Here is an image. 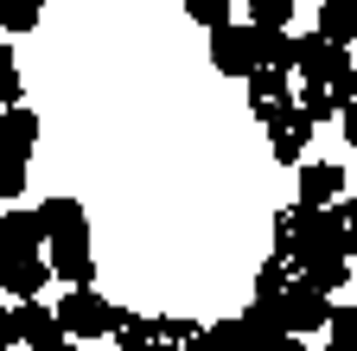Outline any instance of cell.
Segmentation results:
<instances>
[{
  "label": "cell",
  "mask_w": 357,
  "mask_h": 351,
  "mask_svg": "<svg viewBox=\"0 0 357 351\" xmlns=\"http://www.w3.org/2000/svg\"><path fill=\"white\" fill-rule=\"evenodd\" d=\"M52 313H58V332L64 338H102V332H115V306L96 294V287H70L58 306H52Z\"/></svg>",
  "instance_id": "obj_1"
},
{
  "label": "cell",
  "mask_w": 357,
  "mask_h": 351,
  "mask_svg": "<svg viewBox=\"0 0 357 351\" xmlns=\"http://www.w3.org/2000/svg\"><path fill=\"white\" fill-rule=\"evenodd\" d=\"M45 249H52L45 262H52V275H58L64 287H96V255H89V224H83V230H64V237H52Z\"/></svg>",
  "instance_id": "obj_3"
},
{
  "label": "cell",
  "mask_w": 357,
  "mask_h": 351,
  "mask_svg": "<svg viewBox=\"0 0 357 351\" xmlns=\"http://www.w3.org/2000/svg\"><path fill=\"white\" fill-rule=\"evenodd\" d=\"M319 38L332 45H357V0H319Z\"/></svg>",
  "instance_id": "obj_12"
},
{
  "label": "cell",
  "mask_w": 357,
  "mask_h": 351,
  "mask_svg": "<svg viewBox=\"0 0 357 351\" xmlns=\"http://www.w3.org/2000/svg\"><path fill=\"white\" fill-rule=\"evenodd\" d=\"M294 287V269H287V255H268L261 269H255V300H281Z\"/></svg>",
  "instance_id": "obj_18"
},
{
  "label": "cell",
  "mask_w": 357,
  "mask_h": 351,
  "mask_svg": "<svg viewBox=\"0 0 357 351\" xmlns=\"http://www.w3.org/2000/svg\"><path fill=\"white\" fill-rule=\"evenodd\" d=\"M38 224H45V243L64 237V230H83V204L77 198H45L38 204Z\"/></svg>",
  "instance_id": "obj_17"
},
{
  "label": "cell",
  "mask_w": 357,
  "mask_h": 351,
  "mask_svg": "<svg viewBox=\"0 0 357 351\" xmlns=\"http://www.w3.org/2000/svg\"><path fill=\"white\" fill-rule=\"evenodd\" d=\"M236 332H243V351H268L281 332H287V320H281V300H255L249 313L236 320Z\"/></svg>",
  "instance_id": "obj_11"
},
{
  "label": "cell",
  "mask_w": 357,
  "mask_h": 351,
  "mask_svg": "<svg viewBox=\"0 0 357 351\" xmlns=\"http://www.w3.org/2000/svg\"><path fill=\"white\" fill-rule=\"evenodd\" d=\"M261 121H268V147H275V160H281V166H300L306 135H312V121L300 115V103L287 96V103H275V109H268Z\"/></svg>",
  "instance_id": "obj_6"
},
{
  "label": "cell",
  "mask_w": 357,
  "mask_h": 351,
  "mask_svg": "<svg viewBox=\"0 0 357 351\" xmlns=\"http://www.w3.org/2000/svg\"><path fill=\"white\" fill-rule=\"evenodd\" d=\"M38 7H45V0H0V32H32L38 26Z\"/></svg>",
  "instance_id": "obj_20"
},
{
  "label": "cell",
  "mask_w": 357,
  "mask_h": 351,
  "mask_svg": "<svg viewBox=\"0 0 357 351\" xmlns=\"http://www.w3.org/2000/svg\"><path fill=\"white\" fill-rule=\"evenodd\" d=\"M338 192H344V166H338V160H306V166H300V198H294V204L326 211V204H338Z\"/></svg>",
  "instance_id": "obj_9"
},
{
  "label": "cell",
  "mask_w": 357,
  "mask_h": 351,
  "mask_svg": "<svg viewBox=\"0 0 357 351\" xmlns=\"http://www.w3.org/2000/svg\"><path fill=\"white\" fill-rule=\"evenodd\" d=\"M243 83H249V109H255V115H268L275 103H287V70H268V64H255Z\"/></svg>",
  "instance_id": "obj_14"
},
{
  "label": "cell",
  "mask_w": 357,
  "mask_h": 351,
  "mask_svg": "<svg viewBox=\"0 0 357 351\" xmlns=\"http://www.w3.org/2000/svg\"><path fill=\"white\" fill-rule=\"evenodd\" d=\"M268 351H306V345H300L294 332H281V338H275V345H268Z\"/></svg>",
  "instance_id": "obj_27"
},
{
  "label": "cell",
  "mask_w": 357,
  "mask_h": 351,
  "mask_svg": "<svg viewBox=\"0 0 357 351\" xmlns=\"http://www.w3.org/2000/svg\"><path fill=\"white\" fill-rule=\"evenodd\" d=\"M198 332H204V326H192V320H160V338H166V345H192Z\"/></svg>",
  "instance_id": "obj_25"
},
{
  "label": "cell",
  "mask_w": 357,
  "mask_h": 351,
  "mask_svg": "<svg viewBox=\"0 0 357 351\" xmlns=\"http://www.w3.org/2000/svg\"><path fill=\"white\" fill-rule=\"evenodd\" d=\"M26 192V160L0 147V198H20Z\"/></svg>",
  "instance_id": "obj_22"
},
{
  "label": "cell",
  "mask_w": 357,
  "mask_h": 351,
  "mask_svg": "<svg viewBox=\"0 0 357 351\" xmlns=\"http://www.w3.org/2000/svg\"><path fill=\"white\" fill-rule=\"evenodd\" d=\"M45 281H52V262H45L38 249L32 255H13L7 269H0V300H38Z\"/></svg>",
  "instance_id": "obj_10"
},
{
  "label": "cell",
  "mask_w": 357,
  "mask_h": 351,
  "mask_svg": "<svg viewBox=\"0 0 357 351\" xmlns=\"http://www.w3.org/2000/svg\"><path fill=\"white\" fill-rule=\"evenodd\" d=\"M32 141H38V115L32 109H0V147L32 160Z\"/></svg>",
  "instance_id": "obj_13"
},
{
  "label": "cell",
  "mask_w": 357,
  "mask_h": 351,
  "mask_svg": "<svg viewBox=\"0 0 357 351\" xmlns=\"http://www.w3.org/2000/svg\"><path fill=\"white\" fill-rule=\"evenodd\" d=\"M185 13H192L204 32H217V26H230V0H185Z\"/></svg>",
  "instance_id": "obj_23"
},
{
  "label": "cell",
  "mask_w": 357,
  "mask_h": 351,
  "mask_svg": "<svg viewBox=\"0 0 357 351\" xmlns=\"http://www.w3.org/2000/svg\"><path fill=\"white\" fill-rule=\"evenodd\" d=\"M281 320H287L294 338H300V332H319V326L332 320V294H319L312 281H294V287L281 294Z\"/></svg>",
  "instance_id": "obj_7"
},
{
  "label": "cell",
  "mask_w": 357,
  "mask_h": 351,
  "mask_svg": "<svg viewBox=\"0 0 357 351\" xmlns=\"http://www.w3.org/2000/svg\"><path fill=\"white\" fill-rule=\"evenodd\" d=\"M7 332H13V345L26 338L32 351H64V345H70V338L58 332V313H52L45 300H13V306H7Z\"/></svg>",
  "instance_id": "obj_4"
},
{
  "label": "cell",
  "mask_w": 357,
  "mask_h": 351,
  "mask_svg": "<svg viewBox=\"0 0 357 351\" xmlns=\"http://www.w3.org/2000/svg\"><path fill=\"white\" fill-rule=\"evenodd\" d=\"M294 45H300V52H294V70H306V83H338V77H351V52L332 45V38L300 32Z\"/></svg>",
  "instance_id": "obj_5"
},
{
  "label": "cell",
  "mask_w": 357,
  "mask_h": 351,
  "mask_svg": "<svg viewBox=\"0 0 357 351\" xmlns=\"http://www.w3.org/2000/svg\"><path fill=\"white\" fill-rule=\"evenodd\" d=\"M351 103H357V70H351Z\"/></svg>",
  "instance_id": "obj_28"
},
{
  "label": "cell",
  "mask_w": 357,
  "mask_h": 351,
  "mask_svg": "<svg viewBox=\"0 0 357 351\" xmlns=\"http://www.w3.org/2000/svg\"><path fill=\"white\" fill-rule=\"evenodd\" d=\"M338 115H344V141H351V147H357V103H344V109H338Z\"/></svg>",
  "instance_id": "obj_26"
},
{
  "label": "cell",
  "mask_w": 357,
  "mask_h": 351,
  "mask_svg": "<svg viewBox=\"0 0 357 351\" xmlns=\"http://www.w3.org/2000/svg\"><path fill=\"white\" fill-rule=\"evenodd\" d=\"M300 281H312L319 294H338L351 281V269H344V255H306L300 262Z\"/></svg>",
  "instance_id": "obj_16"
},
{
  "label": "cell",
  "mask_w": 357,
  "mask_h": 351,
  "mask_svg": "<svg viewBox=\"0 0 357 351\" xmlns=\"http://www.w3.org/2000/svg\"><path fill=\"white\" fill-rule=\"evenodd\" d=\"M294 20V0H249V26L255 32H287Z\"/></svg>",
  "instance_id": "obj_19"
},
{
  "label": "cell",
  "mask_w": 357,
  "mask_h": 351,
  "mask_svg": "<svg viewBox=\"0 0 357 351\" xmlns=\"http://www.w3.org/2000/svg\"><path fill=\"white\" fill-rule=\"evenodd\" d=\"M32 249H45V224H38V211L7 204V211H0V262L32 255Z\"/></svg>",
  "instance_id": "obj_8"
},
{
  "label": "cell",
  "mask_w": 357,
  "mask_h": 351,
  "mask_svg": "<svg viewBox=\"0 0 357 351\" xmlns=\"http://www.w3.org/2000/svg\"><path fill=\"white\" fill-rule=\"evenodd\" d=\"M0 109H20V58H13V45H0Z\"/></svg>",
  "instance_id": "obj_21"
},
{
  "label": "cell",
  "mask_w": 357,
  "mask_h": 351,
  "mask_svg": "<svg viewBox=\"0 0 357 351\" xmlns=\"http://www.w3.org/2000/svg\"><path fill=\"white\" fill-rule=\"evenodd\" d=\"M211 64L223 70V77H249L255 64H261V32L255 26H217L211 32Z\"/></svg>",
  "instance_id": "obj_2"
},
{
  "label": "cell",
  "mask_w": 357,
  "mask_h": 351,
  "mask_svg": "<svg viewBox=\"0 0 357 351\" xmlns=\"http://www.w3.org/2000/svg\"><path fill=\"white\" fill-rule=\"evenodd\" d=\"M326 326H332V338H338V345H357V300H351V306H338V300H332V320H326Z\"/></svg>",
  "instance_id": "obj_24"
},
{
  "label": "cell",
  "mask_w": 357,
  "mask_h": 351,
  "mask_svg": "<svg viewBox=\"0 0 357 351\" xmlns=\"http://www.w3.org/2000/svg\"><path fill=\"white\" fill-rule=\"evenodd\" d=\"M115 345L121 351H153L160 345V320H141V313H121L115 306Z\"/></svg>",
  "instance_id": "obj_15"
}]
</instances>
